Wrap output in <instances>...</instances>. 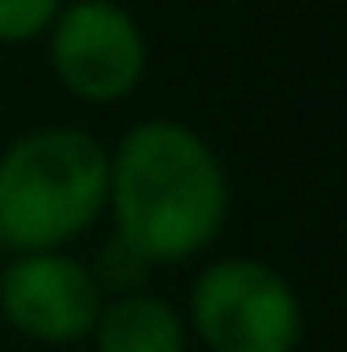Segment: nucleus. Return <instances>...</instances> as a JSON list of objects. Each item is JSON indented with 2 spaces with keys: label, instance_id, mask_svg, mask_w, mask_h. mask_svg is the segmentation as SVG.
<instances>
[{
  "label": "nucleus",
  "instance_id": "nucleus-3",
  "mask_svg": "<svg viewBox=\"0 0 347 352\" xmlns=\"http://www.w3.org/2000/svg\"><path fill=\"white\" fill-rule=\"evenodd\" d=\"M190 329L210 352H295L304 309L276 267L224 257L190 286Z\"/></svg>",
  "mask_w": 347,
  "mask_h": 352
},
{
  "label": "nucleus",
  "instance_id": "nucleus-5",
  "mask_svg": "<svg viewBox=\"0 0 347 352\" xmlns=\"http://www.w3.org/2000/svg\"><path fill=\"white\" fill-rule=\"evenodd\" d=\"M105 291L71 252H19L0 267V319L34 343H81L96 329Z\"/></svg>",
  "mask_w": 347,
  "mask_h": 352
},
{
  "label": "nucleus",
  "instance_id": "nucleus-2",
  "mask_svg": "<svg viewBox=\"0 0 347 352\" xmlns=\"http://www.w3.org/2000/svg\"><path fill=\"white\" fill-rule=\"evenodd\" d=\"M110 148L81 129L48 124L0 153V252H67L105 214Z\"/></svg>",
  "mask_w": 347,
  "mask_h": 352
},
{
  "label": "nucleus",
  "instance_id": "nucleus-4",
  "mask_svg": "<svg viewBox=\"0 0 347 352\" xmlns=\"http://www.w3.org/2000/svg\"><path fill=\"white\" fill-rule=\"evenodd\" d=\"M48 58L58 81L91 105H115L138 91L148 43L138 19L115 0H71L48 24Z\"/></svg>",
  "mask_w": 347,
  "mask_h": 352
},
{
  "label": "nucleus",
  "instance_id": "nucleus-1",
  "mask_svg": "<svg viewBox=\"0 0 347 352\" xmlns=\"http://www.w3.org/2000/svg\"><path fill=\"white\" fill-rule=\"evenodd\" d=\"M105 210L138 262H186L229 224V172L195 129L143 119L110 153Z\"/></svg>",
  "mask_w": 347,
  "mask_h": 352
},
{
  "label": "nucleus",
  "instance_id": "nucleus-7",
  "mask_svg": "<svg viewBox=\"0 0 347 352\" xmlns=\"http://www.w3.org/2000/svg\"><path fill=\"white\" fill-rule=\"evenodd\" d=\"M62 0H0V43H29L48 34Z\"/></svg>",
  "mask_w": 347,
  "mask_h": 352
},
{
  "label": "nucleus",
  "instance_id": "nucleus-6",
  "mask_svg": "<svg viewBox=\"0 0 347 352\" xmlns=\"http://www.w3.org/2000/svg\"><path fill=\"white\" fill-rule=\"evenodd\" d=\"M96 352H186V319L162 295L119 291L96 314Z\"/></svg>",
  "mask_w": 347,
  "mask_h": 352
}]
</instances>
